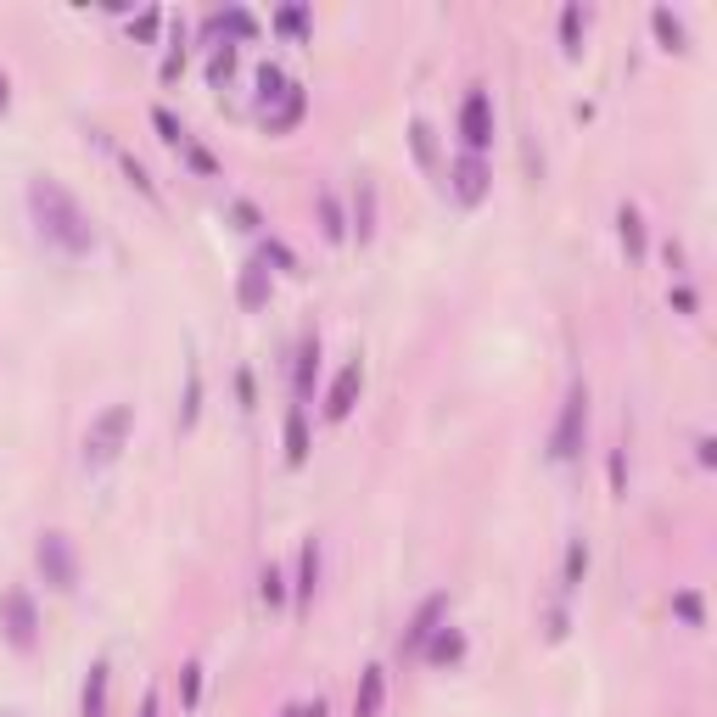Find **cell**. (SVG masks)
Instances as JSON below:
<instances>
[{
	"label": "cell",
	"instance_id": "cell-1",
	"mask_svg": "<svg viewBox=\"0 0 717 717\" xmlns=\"http://www.w3.org/2000/svg\"><path fill=\"white\" fill-rule=\"evenodd\" d=\"M29 208H34V225H40V236L51 241V247H62V253H90L96 247V225H90V213L79 208V197H73L68 185L57 180H29Z\"/></svg>",
	"mask_w": 717,
	"mask_h": 717
},
{
	"label": "cell",
	"instance_id": "cell-2",
	"mask_svg": "<svg viewBox=\"0 0 717 717\" xmlns=\"http://www.w3.org/2000/svg\"><path fill=\"white\" fill-rule=\"evenodd\" d=\"M129 432H135V409L129 404L101 409L96 421H90V432H85V465H113L118 454H124Z\"/></svg>",
	"mask_w": 717,
	"mask_h": 717
},
{
	"label": "cell",
	"instance_id": "cell-3",
	"mask_svg": "<svg viewBox=\"0 0 717 717\" xmlns=\"http://www.w3.org/2000/svg\"><path fill=\"white\" fill-rule=\"evenodd\" d=\"M583 432H589V387L577 381L572 393H566V404H561L555 432H549V460H572V454L583 449Z\"/></svg>",
	"mask_w": 717,
	"mask_h": 717
},
{
	"label": "cell",
	"instance_id": "cell-4",
	"mask_svg": "<svg viewBox=\"0 0 717 717\" xmlns=\"http://www.w3.org/2000/svg\"><path fill=\"white\" fill-rule=\"evenodd\" d=\"M0 633L12 650H34L40 645V611H34L29 589H6L0 594Z\"/></svg>",
	"mask_w": 717,
	"mask_h": 717
},
{
	"label": "cell",
	"instance_id": "cell-5",
	"mask_svg": "<svg viewBox=\"0 0 717 717\" xmlns=\"http://www.w3.org/2000/svg\"><path fill=\"white\" fill-rule=\"evenodd\" d=\"M34 561H40V572H45V583H51V589L68 594L73 583H79V555H73L68 533H40V544H34Z\"/></svg>",
	"mask_w": 717,
	"mask_h": 717
},
{
	"label": "cell",
	"instance_id": "cell-6",
	"mask_svg": "<svg viewBox=\"0 0 717 717\" xmlns=\"http://www.w3.org/2000/svg\"><path fill=\"white\" fill-rule=\"evenodd\" d=\"M460 135H465V152L471 157H482L493 146V107H488V90H471L465 96V107H460Z\"/></svg>",
	"mask_w": 717,
	"mask_h": 717
},
{
	"label": "cell",
	"instance_id": "cell-7",
	"mask_svg": "<svg viewBox=\"0 0 717 717\" xmlns=\"http://www.w3.org/2000/svg\"><path fill=\"white\" fill-rule=\"evenodd\" d=\"M359 393H365V365L353 359V365H342V370H337L331 393H325V421H348L353 404H359Z\"/></svg>",
	"mask_w": 717,
	"mask_h": 717
},
{
	"label": "cell",
	"instance_id": "cell-8",
	"mask_svg": "<svg viewBox=\"0 0 717 717\" xmlns=\"http://www.w3.org/2000/svg\"><path fill=\"white\" fill-rule=\"evenodd\" d=\"M443 611H449V594H426L421 611H415V617H409V628H404V656L426 650V639L443 628Z\"/></svg>",
	"mask_w": 717,
	"mask_h": 717
},
{
	"label": "cell",
	"instance_id": "cell-9",
	"mask_svg": "<svg viewBox=\"0 0 717 717\" xmlns=\"http://www.w3.org/2000/svg\"><path fill=\"white\" fill-rule=\"evenodd\" d=\"M449 180H454V197H460V202H482V197H488V163L471 157V152L449 169Z\"/></svg>",
	"mask_w": 717,
	"mask_h": 717
},
{
	"label": "cell",
	"instance_id": "cell-10",
	"mask_svg": "<svg viewBox=\"0 0 717 717\" xmlns=\"http://www.w3.org/2000/svg\"><path fill=\"white\" fill-rule=\"evenodd\" d=\"M303 113H309V90H303V85H292V90H286V96H281V101H275V107L264 113V129H269V135H286V129H297V124H303Z\"/></svg>",
	"mask_w": 717,
	"mask_h": 717
},
{
	"label": "cell",
	"instance_id": "cell-11",
	"mask_svg": "<svg viewBox=\"0 0 717 717\" xmlns=\"http://www.w3.org/2000/svg\"><path fill=\"white\" fill-rule=\"evenodd\" d=\"M236 303H241V309H264V303H269V264H264V258L241 264V275H236Z\"/></svg>",
	"mask_w": 717,
	"mask_h": 717
},
{
	"label": "cell",
	"instance_id": "cell-12",
	"mask_svg": "<svg viewBox=\"0 0 717 717\" xmlns=\"http://www.w3.org/2000/svg\"><path fill=\"white\" fill-rule=\"evenodd\" d=\"M107 689H113V667H107V661H90L85 695H79V717H107Z\"/></svg>",
	"mask_w": 717,
	"mask_h": 717
},
{
	"label": "cell",
	"instance_id": "cell-13",
	"mask_svg": "<svg viewBox=\"0 0 717 717\" xmlns=\"http://www.w3.org/2000/svg\"><path fill=\"white\" fill-rule=\"evenodd\" d=\"M314 589H320V544H303L297 549V583H292V594H297V611H309L314 605Z\"/></svg>",
	"mask_w": 717,
	"mask_h": 717
},
{
	"label": "cell",
	"instance_id": "cell-14",
	"mask_svg": "<svg viewBox=\"0 0 717 717\" xmlns=\"http://www.w3.org/2000/svg\"><path fill=\"white\" fill-rule=\"evenodd\" d=\"M381 701H387V673H381V667H365V673H359V689H353V717H381Z\"/></svg>",
	"mask_w": 717,
	"mask_h": 717
},
{
	"label": "cell",
	"instance_id": "cell-15",
	"mask_svg": "<svg viewBox=\"0 0 717 717\" xmlns=\"http://www.w3.org/2000/svg\"><path fill=\"white\" fill-rule=\"evenodd\" d=\"M348 230L359 241L376 236V185H370V180H359V191H353V225Z\"/></svg>",
	"mask_w": 717,
	"mask_h": 717
},
{
	"label": "cell",
	"instance_id": "cell-16",
	"mask_svg": "<svg viewBox=\"0 0 717 717\" xmlns=\"http://www.w3.org/2000/svg\"><path fill=\"white\" fill-rule=\"evenodd\" d=\"M309 460V421H303V404L286 409V465Z\"/></svg>",
	"mask_w": 717,
	"mask_h": 717
},
{
	"label": "cell",
	"instance_id": "cell-17",
	"mask_svg": "<svg viewBox=\"0 0 717 717\" xmlns=\"http://www.w3.org/2000/svg\"><path fill=\"white\" fill-rule=\"evenodd\" d=\"M617 236H622V247H628V258H645V219H639L633 202L617 208Z\"/></svg>",
	"mask_w": 717,
	"mask_h": 717
},
{
	"label": "cell",
	"instance_id": "cell-18",
	"mask_svg": "<svg viewBox=\"0 0 717 717\" xmlns=\"http://www.w3.org/2000/svg\"><path fill=\"white\" fill-rule=\"evenodd\" d=\"M208 29H213V34H236V40H253V34H258V17L241 12V6H230V12H213V17H208Z\"/></svg>",
	"mask_w": 717,
	"mask_h": 717
},
{
	"label": "cell",
	"instance_id": "cell-19",
	"mask_svg": "<svg viewBox=\"0 0 717 717\" xmlns=\"http://www.w3.org/2000/svg\"><path fill=\"white\" fill-rule=\"evenodd\" d=\"M460 656H465V633L437 628L432 639H426V661H437V667H449V661H460Z\"/></svg>",
	"mask_w": 717,
	"mask_h": 717
},
{
	"label": "cell",
	"instance_id": "cell-20",
	"mask_svg": "<svg viewBox=\"0 0 717 717\" xmlns=\"http://www.w3.org/2000/svg\"><path fill=\"white\" fill-rule=\"evenodd\" d=\"M314 208H320V236L325 241H348V219H342V202L331 197V191H320Z\"/></svg>",
	"mask_w": 717,
	"mask_h": 717
},
{
	"label": "cell",
	"instance_id": "cell-21",
	"mask_svg": "<svg viewBox=\"0 0 717 717\" xmlns=\"http://www.w3.org/2000/svg\"><path fill=\"white\" fill-rule=\"evenodd\" d=\"M314 370H320V337H309L297 348V398L314 393Z\"/></svg>",
	"mask_w": 717,
	"mask_h": 717
},
{
	"label": "cell",
	"instance_id": "cell-22",
	"mask_svg": "<svg viewBox=\"0 0 717 717\" xmlns=\"http://www.w3.org/2000/svg\"><path fill=\"white\" fill-rule=\"evenodd\" d=\"M650 29H656V40L667 45V51H684V40H689L684 23H678V17L667 12V6H656V12H650Z\"/></svg>",
	"mask_w": 717,
	"mask_h": 717
},
{
	"label": "cell",
	"instance_id": "cell-23",
	"mask_svg": "<svg viewBox=\"0 0 717 717\" xmlns=\"http://www.w3.org/2000/svg\"><path fill=\"white\" fill-rule=\"evenodd\" d=\"M286 90H292V79H286V73L275 68V62H264V68H258V101H264V113L286 96Z\"/></svg>",
	"mask_w": 717,
	"mask_h": 717
},
{
	"label": "cell",
	"instance_id": "cell-24",
	"mask_svg": "<svg viewBox=\"0 0 717 717\" xmlns=\"http://www.w3.org/2000/svg\"><path fill=\"white\" fill-rule=\"evenodd\" d=\"M202 415V370L191 365V376H185V404H180V426H197Z\"/></svg>",
	"mask_w": 717,
	"mask_h": 717
},
{
	"label": "cell",
	"instance_id": "cell-25",
	"mask_svg": "<svg viewBox=\"0 0 717 717\" xmlns=\"http://www.w3.org/2000/svg\"><path fill=\"white\" fill-rule=\"evenodd\" d=\"M583 572H589V544H583V538H572V544H566V594L583 583Z\"/></svg>",
	"mask_w": 717,
	"mask_h": 717
},
{
	"label": "cell",
	"instance_id": "cell-26",
	"mask_svg": "<svg viewBox=\"0 0 717 717\" xmlns=\"http://www.w3.org/2000/svg\"><path fill=\"white\" fill-rule=\"evenodd\" d=\"M230 73H236V45H213V57H208V85H225Z\"/></svg>",
	"mask_w": 717,
	"mask_h": 717
},
{
	"label": "cell",
	"instance_id": "cell-27",
	"mask_svg": "<svg viewBox=\"0 0 717 717\" xmlns=\"http://www.w3.org/2000/svg\"><path fill=\"white\" fill-rule=\"evenodd\" d=\"M409 146H415V163H421V169H432L437 163V141H432V129H426L421 118L409 124Z\"/></svg>",
	"mask_w": 717,
	"mask_h": 717
},
{
	"label": "cell",
	"instance_id": "cell-28",
	"mask_svg": "<svg viewBox=\"0 0 717 717\" xmlns=\"http://www.w3.org/2000/svg\"><path fill=\"white\" fill-rule=\"evenodd\" d=\"M258 594H264L269 611H275V605H286V572H281V566H264V577H258Z\"/></svg>",
	"mask_w": 717,
	"mask_h": 717
},
{
	"label": "cell",
	"instance_id": "cell-29",
	"mask_svg": "<svg viewBox=\"0 0 717 717\" xmlns=\"http://www.w3.org/2000/svg\"><path fill=\"white\" fill-rule=\"evenodd\" d=\"M118 169L129 174V185H135V191H141L146 202H157V185H152V174H146V169H141V163H135L129 152H118Z\"/></svg>",
	"mask_w": 717,
	"mask_h": 717
},
{
	"label": "cell",
	"instance_id": "cell-30",
	"mask_svg": "<svg viewBox=\"0 0 717 717\" xmlns=\"http://www.w3.org/2000/svg\"><path fill=\"white\" fill-rule=\"evenodd\" d=\"M152 124H157V135H163L169 146H185V141H191V135L180 129V118H174L169 107H152Z\"/></svg>",
	"mask_w": 717,
	"mask_h": 717
},
{
	"label": "cell",
	"instance_id": "cell-31",
	"mask_svg": "<svg viewBox=\"0 0 717 717\" xmlns=\"http://www.w3.org/2000/svg\"><path fill=\"white\" fill-rule=\"evenodd\" d=\"M561 45H566V51L583 45V6H566V12H561Z\"/></svg>",
	"mask_w": 717,
	"mask_h": 717
},
{
	"label": "cell",
	"instance_id": "cell-32",
	"mask_svg": "<svg viewBox=\"0 0 717 717\" xmlns=\"http://www.w3.org/2000/svg\"><path fill=\"white\" fill-rule=\"evenodd\" d=\"M673 611H678V617H684L689 622V628H701V617H706V611H701V594H673Z\"/></svg>",
	"mask_w": 717,
	"mask_h": 717
},
{
	"label": "cell",
	"instance_id": "cell-33",
	"mask_svg": "<svg viewBox=\"0 0 717 717\" xmlns=\"http://www.w3.org/2000/svg\"><path fill=\"white\" fill-rule=\"evenodd\" d=\"M180 695H185V706H197V695H202V667L197 661H185L180 667Z\"/></svg>",
	"mask_w": 717,
	"mask_h": 717
},
{
	"label": "cell",
	"instance_id": "cell-34",
	"mask_svg": "<svg viewBox=\"0 0 717 717\" xmlns=\"http://www.w3.org/2000/svg\"><path fill=\"white\" fill-rule=\"evenodd\" d=\"M180 152H185V163H191V169H197V174H219V163H213V152H202L197 141H185Z\"/></svg>",
	"mask_w": 717,
	"mask_h": 717
},
{
	"label": "cell",
	"instance_id": "cell-35",
	"mask_svg": "<svg viewBox=\"0 0 717 717\" xmlns=\"http://www.w3.org/2000/svg\"><path fill=\"white\" fill-rule=\"evenodd\" d=\"M185 29L180 34H174V51H169V57H163V68H157V73H163V79H180V68H185Z\"/></svg>",
	"mask_w": 717,
	"mask_h": 717
},
{
	"label": "cell",
	"instance_id": "cell-36",
	"mask_svg": "<svg viewBox=\"0 0 717 717\" xmlns=\"http://www.w3.org/2000/svg\"><path fill=\"white\" fill-rule=\"evenodd\" d=\"M157 23H163V12H157V6H146V12L135 17V40H157Z\"/></svg>",
	"mask_w": 717,
	"mask_h": 717
},
{
	"label": "cell",
	"instance_id": "cell-37",
	"mask_svg": "<svg viewBox=\"0 0 717 717\" xmlns=\"http://www.w3.org/2000/svg\"><path fill=\"white\" fill-rule=\"evenodd\" d=\"M275 23H281L286 34H303V29H309V12H303V6H286V12L275 17Z\"/></svg>",
	"mask_w": 717,
	"mask_h": 717
},
{
	"label": "cell",
	"instance_id": "cell-38",
	"mask_svg": "<svg viewBox=\"0 0 717 717\" xmlns=\"http://www.w3.org/2000/svg\"><path fill=\"white\" fill-rule=\"evenodd\" d=\"M264 264H281V269H297V258H292V247H286V241H269V247H264Z\"/></svg>",
	"mask_w": 717,
	"mask_h": 717
},
{
	"label": "cell",
	"instance_id": "cell-39",
	"mask_svg": "<svg viewBox=\"0 0 717 717\" xmlns=\"http://www.w3.org/2000/svg\"><path fill=\"white\" fill-rule=\"evenodd\" d=\"M611 488H628V454H622V449H611Z\"/></svg>",
	"mask_w": 717,
	"mask_h": 717
},
{
	"label": "cell",
	"instance_id": "cell-40",
	"mask_svg": "<svg viewBox=\"0 0 717 717\" xmlns=\"http://www.w3.org/2000/svg\"><path fill=\"white\" fill-rule=\"evenodd\" d=\"M230 213H236V225H241V230H258V225H264V219H258V208H253V202H236V208H230Z\"/></svg>",
	"mask_w": 717,
	"mask_h": 717
},
{
	"label": "cell",
	"instance_id": "cell-41",
	"mask_svg": "<svg viewBox=\"0 0 717 717\" xmlns=\"http://www.w3.org/2000/svg\"><path fill=\"white\" fill-rule=\"evenodd\" d=\"M695 460H701V465H717V443H712V437H695Z\"/></svg>",
	"mask_w": 717,
	"mask_h": 717
},
{
	"label": "cell",
	"instance_id": "cell-42",
	"mask_svg": "<svg viewBox=\"0 0 717 717\" xmlns=\"http://www.w3.org/2000/svg\"><path fill=\"white\" fill-rule=\"evenodd\" d=\"M673 309L678 314H695V292H689V286H678V292H673Z\"/></svg>",
	"mask_w": 717,
	"mask_h": 717
},
{
	"label": "cell",
	"instance_id": "cell-43",
	"mask_svg": "<svg viewBox=\"0 0 717 717\" xmlns=\"http://www.w3.org/2000/svg\"><path fill=\"white\" fill-rule=\"evenodd\" d=\"M236 393H241V404L253 409V376H247V370H241V376H236Z\"/></svg>",
	"mask_w": 717,
	"mask_h": 717
},
{
	"label": "cell",
	"instance_id": "cell-44",
	"mask_svg": "<svg viewBox=\"0 0 717 717\" xmlns=\"http://www.w3.org/2000/svg\"><path fill=\"white\" fill-rule=\"evenodd\" d=\"M6 107H12V79L0 73V113H6Z\"/></svg>",
	"mask_w": 717,
	"mask_h": 717
},
{
	"label": "cell",
	"instance_id": "cell-45",
	"mask_svg": "<svg viewBox=\"0 0 717 717\" xmlns=\"http://www.w3.org/2000/svg\"><path fill=\"white\" fill-rule=\"evenodd\" d=\"M297 717H325V701H309V706H297Z\"/></svg>",
	"mask_w": 717,
	"mask_h": 717
},
{
	"label": "cell",
	"instance_id": "cell-46",
	"mask_svg": "<svg viewBox=\"0 0 717 717\" xmlns=\"http://www.w3.org/2000/svg\"><path fill=\"white\" fill-rule=\"evenodd\" d=\"M141 717H157V695L146 689V701H141Z\"/></svg>",
	"mask_w": 717,
	"mask_h": 717
},
{
	"label": "cell",
	"instance_id": "cell-47",
	"mask_svg": "<svg viewBox=\"0 0 717 717\" xmlns=\"http://www.w3.org/2000/svg\"><path fill=\"white\" fill-rule=\"evenodd\" d=\"M281 717H297V706H286V712H281Z\"/></svg>",
	"mask_w": 717,
	"mask_h": 717
}]
</instances>
